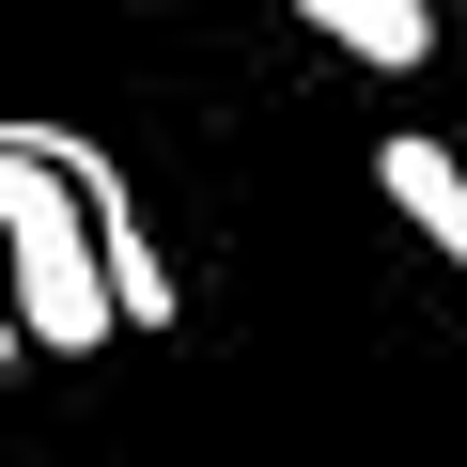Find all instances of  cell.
Listing matches in <instances>:
<instances>
[{"label": "cell", "instance_id": "6da1fadb", "mask_svg": "<svg viewBox=\"0 0 467 467\" xmlns=\"http://www.w3.org/2000/svg\"><path fill=\"white\" fill-rule=\"evenodd\" d=\"M0 250H16V327H32L47 358L125 343L109 234H94V202H78V171H63V140H47V125H0Z\"/></svg>", "mask_w": 467, "mask_h": 467}, {"label": "cell", "instance_id": "7a4b0ae2", "mask_svg": "<svg viewBox=\"0 0 467 467\" xmlns=\"http://www.w3.org/2000/svg\"><path fill=\"white\" fill-rule=\"evenodd\" d=\"M47 140H63V125H47ZM63 171H78V202H94V234H109V281H125V327H171V312H187V281H171V250H156L140 187L109 171V140H63Z\"/></svg>", "mask_w": 467, "mask_h": 467}, {"label": "cell", "instance_id": "3957f363", "mask_svg": "<svg viewBox=\"0 0 467 467\" xmlns=\"http://www.w3.org/2000/svg\"><path fill=\"white\" fill-rule=\"evenodd\" d=\"M296 16H312L343 63H374V78H420V63H436V0H296Z\"/></svg>", "mask_w": 467, "mask_h": 467}, {"label": "cell", "instance_id": "277c9868", "mask_svg": "<svg viewBox=\"0 0 467 467\" xmlns=\"http://www.w3.org/2000/svg\"><path fill=\"white\" fill-rule=\"evenodd\" d=\"M374 187H389V202H405V218L436 234V250L467 265V140H420V125H405V140L374 156Z\"/></svg>", "mask_w": 467, "mask_h": 467}, {"label": "cell", "instance_id": "5b68a950", "mask_svg": "<svg viewBox=\"0 0 467 467\" xmlns=\"http://www.w3.org/2000/svg\"><path fill=\"white\" fill-rule=\"evenodd\" d=\"M451 140H467V125H451Z\"/></svg>", "mask_w": 467, "mask_h": 467}]
</instances>
